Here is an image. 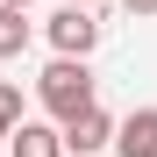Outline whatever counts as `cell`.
Here are the masks:
<instances>
[{"label": "cell", "instance_id": "1", "mask_svg": "<svg viewBox=\"0 0 157 157\" xmlns=\"http://www.w3.org/2000/svg\"><path fill=\"white\" fill-rule=\"evenodd\" d=\"M93 93H100V78L86 71V57H57V64L36 78V100H43V114H57V128L78 121V114H93L100 107Z\"/></svg>", "mask_w": 157, "mask_h": 157}, {"label": "cell", "instance_id": "5", "mask_svg": "<svg viewBox=\"0 0 157 157\" xmlns=\"http://www.w3.org/2000/svg\"><path fill=\"white\" fill-rule=\"evenodd\" d=\"M114 150L121 157H157V107H136L121 121V136H114Z\"/></svg>", "mask_w": 157, "mask_h": 157}, {"label": "cell", "instance_id": "4", "mask_svg": "<svg viewBox=\"0 0 157 157\" xmlns=\"http://www.w3.org/2000/svg\"><path fill=\"white\" fill-rule=\"evenodd\" d=\"M7 157H64V128H43V121H21L7 136Z\"/></svg>", "mask_w": 157, "mask_h": 157}, {"label": "cell", "instance_id": "6", "mask_svg": "<svg viewBox=\"0 0 157 157\" xmlns=\"http://www.w3.org/2000/svg\"><path fill=\"white\" fill-rule=\"evenodd\" d=\"M29 50V7H0V57Z\"/></svg>", "mask_w": 157, "mask_h": 157}, {"label": "cell", "instance_id": "10", "mask_svg": "<svg viewBox=\"0 0 157 157\" xmlns=\"http://www.w3.org/2000/svg\"><path fill=\"white\" fill-rule=\"evenodd\" d=\"M0 7H29V0H0Z\"/></svg>", "mask_w": 157, "mask_h": 157}, {"label": "cell", "instance_id": "3", "mask_svg": "<svg viewBox=\"0 0 157 157\" xmlns=\"http://www.w3.org/2000/svg\"><path fill=\"white\" fill-rule=\"evenodd\" d=\"M114 136H121V121H114L107 107H93V114L64 121V150H71V157H93V150H107Z\"/></svg>", "mask_w": 157, "mask_h": 157}, {"label": "cell", "instance_id": "2", "mask_svg": "<svg viewBox=\"0 0 157 157\" xmlns=\"http://www.w3.org/2000/svg\"><path fill=\"white\" fill-rule=\"evenodd\" d=\"M50 43H57V57H93V43H100L93 7H57L50 14Z\"/></svg>", "mask_w": 157, "mask_h": 157}, {"label": "cell", "instance_id": "8", "mask_svg": "<svg viewBox=\"0 0 157 157\" xmlns=\"http://www.w3.org/2000/svg\"><path fill=\"white\" fill-rule=\"evenodd\" d=\"M121 7H128V14H157V0H121Z\"/></svg>", "mask_w": 157, "mask_h": 157}, {"label": "cell", "instance_id": "7", "mask_svg": "<svg viewBox=\"0 0 157 157\" xmlns=\"http://www.w3.org/2000/svg\"><path fill=\"white\" fill-rule=\"evenodd\" d=\"M21 121H29V114H21V86H7V78H0V136H14Z\"/></svg>", "mask_w": 157, "mask_h": 157}, {"label": "cell", "instance_id": "11", "mask_svg": "<svg viewBox=\"0 0 157 157\" xmlns=\"http://www.w3.org/2000/svg\"><path fill=\"white\" fill-rule=\"evenodd\" d=\"M0 157H7V150H0Z\"/></svg>", "mask_w": 157, "mask_h": 157}, {"label": "cell", "instance_id": "9", "mask_svg": "<svg viewBox=\"0 0 157 157\" xmlns=\"http://www.w3.org/2000/svg\"><path fill=\"white\" fill-rule=\"evenodd\" d=\"M64 7H100V0H64Z\"/></svg>", "mask_w": 157, "mask_h": 157}]
</instances>
